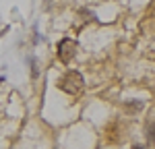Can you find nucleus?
Listing matches in <instances>:
<instances>
[{
	"instance_id": "nucleus-3",
	"label": "nucleus",
	"mask_w": 155,
	"mask_h": 149,
	"mask_svg": "<svg viewBox=\"0 0 155 149\" xmlns=\"http://www.w3.org/2000/svg\"><path fill=\"white\" fill-rule=\"evenodd\" d=\"M124 108H126L128 112H137V110H141V108H143V101H139V99H137V101H126V104H124Z\"/></svg>"
},
{
	"instance_id": "nucleus-4",
	"label": "nucleus",
	"mask_w": 155,
	"mask_h": 149,
	"mask_svg": "<svg viewBox=\"0 0 155 149\" xmlns=\"http://www.w3.org/2000/svg\"><path fill=\"white\" fill-rule=\"evenodd\" d=\"M147 139H149V143H153V145H155V122L147 124Z\"/></svg>"
},
{
	"instance_id": "nucleus-5",
	"label": "nucleus",
	"mask_w": 155,
	"mask_h": 149,
	"mask_svg": "<svg viewBox=\"0 0 155 149\" xmlns=\"http://www.w3.org/2000/svg\"><path fill=\"white\" fill-rule=\"evenodd\" d=\"M132 149H145V147H141V145H134V147H132Z\"/></svg>"
},
{
	"instance_id": "nucleus-2",
	"label": "nucleus",
	"mask_w": 155,
	"mask_h": 149,
	"mask_svg": "<svg viewBox=\"0 0 155 149\" xmlns=\"http://www.w3.org/2000/svg\"><path fill=\"white\" fill-rule=\"evenodd\" d=\"M74 52H77V44H74L72 39H68V37H64L58 44V58L62 62H71L72 56H74Z\"/></svg>"
},
{
	"instance_id": "nucleus-1",
	"label": "nucleus",
	"mask_w": 155,
	"mask_h": 149,
	"mask_svg": "<svg viewBox=\"0 0 155 149\" xmlns=\"http://www.w3.org/2000/svg\"><path fill=\"white\" fill-rule=\"evenodd\" d=\"M60 89L71 93V95H77L81 89H83V77L77 73V71H68L60 79Z\"/></svg>"
}]
</instances>
